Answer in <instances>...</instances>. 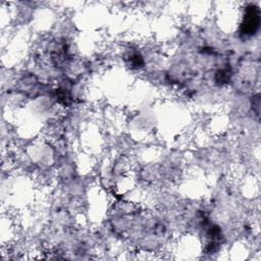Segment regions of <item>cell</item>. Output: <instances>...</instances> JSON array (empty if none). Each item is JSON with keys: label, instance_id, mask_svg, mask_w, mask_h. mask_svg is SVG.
<instances>
[{"label": "cell", "instance_id": "obj_1", "mask_svg": "<svg viewBox=\"0 0 261 261\" xmlns=\"http://www.w3.org/2000/svg\"><path fill=\"white\" fill-rule=\"evenodd\" d=\"M260 24V12L258 7L254 5H250L246 8L244 19L241 24V31L243 35L246 36H252L254 35Z\"/></svg>", "mask_w": 261, "mask_h": 261}]
</instances>
